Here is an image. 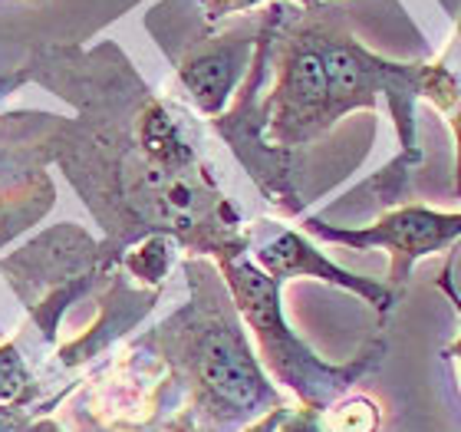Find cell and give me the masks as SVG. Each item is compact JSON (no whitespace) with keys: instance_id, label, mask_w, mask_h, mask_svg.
I'll use <instances>...</instances> for the list:
<instances>
[{"instance_id":"cell-1","label":"cell","mask_w":461,"mask_h":432,"mask_svg":"<svg viewBox=\"0 0 461 432\" xmlns=\"http://www.w3.org/2000/svg\"><path fill=\"white\" fill-rule=\"evenodd\" d=\"M40 83L79 106L83 119L37 115L47 135L40 165L57 162L96 221L103 271L152 234L172 238L188 258L224 261L248 254L250 231L224 198L175 109L149 93L115 43L93 50L37 47L0 89ZM27 149V152H30Z\"/></svg>"},{"instance_id":"cell-2","label":"cell","mask_w":461,"mask_h":432,"mask_svg":"<svg viewBox=\"0 0 461 432\" xmlns=\"http://www.w3.org/2000/svg\"><path fill=\"white\" fill-rule=\"evenodd\" d=\"M182 271L188 280V304L145 330L135 346L152 350L172 366L178 383L188 386L194 416L208 429H238L284 406L250 350L244 320L218 264L208 258H185Z\"/></svg>"},{"instance_id":"cell-3","label":"cell","mask_w":461,"mask_h":432,"mask_svg":"<svg viewBox=\"0 0 461 432\" xmlns=\"http://www.w3.org/2000/svg\"><path fill=\"white\" fill-rule=\"evenodd\" d=\"M214 264L221 271L240 320L258 340L260 366L277 383L287 386L307 409L327 413L330 403H337L339 396L353 390V383H359L373 366H379V360L385 354L383 340H369L349 363L337 366L320 360L300 340L297 330H290L287 317H284V304H280V284L274 278H267L250 261V254L214 261Z\"/></svg>"},{"instance_id":"cell-4","label":"cell","mask_w":461,"mask_h":432,"mask_svg":"<svg viewBox=\"0 0 461 432\" xmlns=\"http://www.w3.org/2000/svg\"><path fill=\"white\" fill-rule=\"evenodd\" d=\"M0 271L30 308V317L40 326L43 340L57 336L63 310L83 298L89 284L106 278L99 244L69 221L57 225L53 231H43L27 248L4 258Z\"/></svg>"},{"instance_id":"cell-5","label":"cell","mask_w":461,"mask_h":432,"mask_svg":"<svg viewBox=\"0 0 461 432\" xmlns=\"http://www.w3.org/2000/svg\"><path fill=\"white\" fill-rule=\"evenodd\" d=\"M300 231L307 238L346 244L353 251H385L389 254V288L399 290L409 284V274L422 258L452 251L461 241V208L458 212H438L429 205L402 202L383 212L373 225H330L320 215H307L300 221Z\"/></svg>"},{"instance_id":"cell-6","label":"cell","mask_w":461,"mask_h":432,"mask_svg":"<svg viewBox=\"0 0 461 432\" xmlns=\"http://www.w3.org/2000/svg\"><path fill=\"white\" fill-rule=\"evenodd\" d=\"M260 23H264V14L234 30H224V33L194 37L188 40V47L178 57H172L185 99L204 119H218L230 106L238 87L248 77L254 50H258Z\"/></svg>"},{"instance_id":"cell-7","label":"cell","mask_w":461,"mask_h":432,"mask_svg":"<svg viewBox=\"0 0 461 432\" xmlns=\"http://www.w3.org/2000/svg\"><path fill=\"white\" fill-rule=\"evenodd\" d=\"M250 231V248L248 254H254V264H258L267 278H274L284 288L287 280L294 278H310V280H323L330 288L349 290L359 300H366L375 314H389L395 308V294L389 284H379L373 278H359L353 271L339 268L337 261H330L323 251L313 244V241L303 234V231L284 228L277 221H258V228Z\"/></svg>"},{"instance_id":"cell-8","label":"cell","mask_w":461,"mask_h":432,"mask_svg":"<svg viewBox=\"0 0 461 432\" xmlns=\"http://www.w3.org/2000/svg\"><path fill=\"white\" fill-rule=\"evenodd\" d=\"M425 103L442 115L455 139V195L461 202V40L448 37L445 50L429 60V89Z\"/></svg>"},{"instance_id":"cell-9","label":"cell","mask_w":461,"mask_h":432,"mask_svg":"<svg viewBox=\"0 0 461 432\" xmlns=\"http://www.w3.org/2000/svg\"><path fill=\"white\" fill-rule=\"evenodd\" d=\"M175 248H178V244H175L172 238L152 234V238H142L139 244H132V248L125 251L119 264L129 271V278L135 280V288L158 290L175 264Z\"/></svg>"},{"instance_id":"cell-10","label":"cell","mask_w":461,"mask_h":432,"mask_svg":"<svg viewBox=\"0 0 461 432\" xmlns=\"http://www.w3.org/2000/svg\"><path fill=\"white\" fill-rule=\"evenodd\" d=\"M250 432H330V423L327 413H320V409H307V406L287 409V406H277L267 416H260Z\"/></svg>"},{"instance_id":"cell-11","label":"cell","mask_w":461,"mask_h":432,"mask_svg":"<svg viewBox=\"0 0 461 432\" xmlns=\"http://www.w3.org/2000/svg\"><path fill=\"white\" fill-rule=\"evenodd\" d=\"M30 373L27 363H23V354H20L17 340H7L0 344V406L10 403V400H23L27 403V390H30Z\"/></svg>"},{"instance_id":"cell-12","label":"cell","mask_w":461,"mask_h":432,"mask_svg":"<svg viewBox=\"0 0 461 432\" xmlns=\"http://www.w3.org/2000/svg\"><path fill=\"white\" fill-rule=\"evenodd\" d=\"M330 432H375L379 426V406L369 400H353V403L337 406V413L327 416Z\"/></svg>"},{"instance_id":"cell-13","label":"cell","mask_w":461,"mask_h":432,"mask_svg":"<svg viewBox=\"0 0 461 432\" xmlns=\"http://www.w3.org/2000/svg\"><path fill=\"white\" fill-rule=\"evenodd\" d=\"M202 4V17L208 27H218L221 20L240 17V14H250V10L264 7V4H277V0H198ZM300 7H317V4H330V0H294Z\"/></svg>"},{"instance_id":"cell-14","label":"cell","mask_w":461,"mask_h":432,"mask_svg":"<svg viewBox=\"0 0 461 432\" xmlns=\"http://www.w3.org/2000/svg\"><path fill=\"white\" fill-rule=\"evenodd\" d=\"M452 274H455V261L448 258V261H445L442 274L435 278V288L442 290L445 298H448V304H452V310L458 314V334H455L452 344H448L442 350V356L455 366V376H458V390H461V290L455 288V278H452Z\"/></svg>"},{"instance_id":"cell-15","label":"cell","mask_w":461,"mask_h":432,"mask_svg":"<svg viewBox=\"0 0 461 432\" xmlns=\"http://www.w3.org/2000/svg\"><path fill=\"white\" fill-rule=\"evenodd\" d=\"M0 432H63L53 419H37L23 406H0Z\"/></svg>"}]
</instances>
